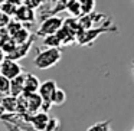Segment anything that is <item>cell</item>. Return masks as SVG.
Segmentation results:
<instances>
[{
  "instance_id": "obj_24",
  "label": "cell",
  "mask_w": 134,
  "mask_h": 131,
  "mask_svg": "<svg viewBox=\"0 0 134 131\" xmlns=\"http://www.w3.org/2000/svg\"><path fill=\"white\" fill-rule=\"evenodd\" d=\"M105 131H114V130H113V128L110 127V128H107V130H105Z\"/></svg>"
},
{
  "instance_id": "obj_26",
  "label": "cell",
  "mask_w": 134,
  "mask_h": 131,
  "mask_svg": "<svg viewBox=\"0 0 134 131\" xmlns=\"http://www.w3.org/2000/svg\"><path fill=\"white\" fill-rule=\"evenodd\" d=\"M29 131H35V130H29Z\"/></svg>"
},
{
  "instance_id": "obj_25",
  "label": "cell",
  "mask_w": 134,
  "mask_h": 131,
  "mask_svg": "<svg viewBox=\"0 0 134 131\" xmlns=\"http://www.w3.org/2000/svg\"><path fill=\"white\" fill-rule=\"evenodd\" d=\"M131 131H134V125H133V128H131Z\"/></svg>"
},
{
  "instance_id": "obj_21",
  "label": "cell",
  "mask_w": 134,
  "mask_h": 131,
  "mask_svg": "<svg viewBox=\"0 0 134 131\" xmlns=\"http://www.w3.org/2000/svg\"><path fill=\"white\" fill-rule=\"evenodd\" d=\"M4 58H6V55H4V52H3V49L0 48V64L4 61Z\"/></svg>"
},
{
  "instance_id": "obj_14",
  "label": "cell",
  "mask_w": 134,
  "mask_h": 131,
  "mask_svg": "<svg viewBox=\"0 0 134 131\" xmlns=\"http://www.w3.org/2000/svg\"><path fill=\"white\" fill-rule=\"evenodd\" d=\"M82 15H91L95 10V0H78Z\"/></svg>"
},
{
  "instance_id": "obj_6",
  "label": "cell",
  "mask_w": 134,
  "mask_h": 131,
  "mask_svg": "<svg viewBox=\"0 0 134 131\" xmlns=\"http://www.w3.org/2000/svg\"><path fill=\"white\" fill-rule=\"evenodd\" d=\"M13 15H15L18 22H35V10H32L30 7L25 6V4L16 7Z\"/></svg>"
},
{
  "instance_id": "obj_13",
  "label": "cell",
  "mask_w": 134,
  "mask_h": 131,
  "mask_svg": "<svg viewBox=\"0 0 134 131\" xmlns=\"http://www.w3.org/2000/svg\"><path fill=\"white\" fill-rule=\"evenodd\" d=\"M52 105H64L66 102V92H65L62 88H56L55 92L52 94V98H51Z\"/></svg>"
},
{
  "instance_id": "obj_22",
  "label": "cell",
  "mask_w": 134,
  "mask_h": 131,
  "mask_svg": "<svg viewBox=\"0 0 134 131\" xmlns=\"http://www.w3.org/2000/svg\"><path fill=\"white\" fill-rule=\"evenodd\" d=\"M131 73H133V76H134V61H133V64H131Z\"/></svg>"
},
{
  "instance_id": "obj_23",
  "label": "cell",
  "mask_w": 134,
  "mask_h": 131,
  "mask_svg": "<svg viewBox=\"0 0 134 131\" xmlns=\"http://www.w3.org/2000/svg\"><path fill=\"white\" fill-rule=\"evenodd\" d=\"M59 2H62V4H65V3L68 2V0H59Z\"/></svg>"
},
{
  "instance_id": "obj_1",
  "label": "cell",
  "mask_w": 134,
  "mask_h": 131,
  "mask_svg": "<svg viewBox=\"0 0 134 131\" xmlns=\"http://www.w3.org/2000/svg\"><path fill=\"white\" fill-rule=\"evenodd\" d=\"M62 59L61 48H45L43 50L38 52V55L33 59V65L41 71H46L53 68Z\"/></svg>"
},
{
  "instance_id": "obj_3",
  "label": "cell",
  "mask_w": 134,
  "mask_h": 131,
  "mask_svg": "<svg viewBox=\"0 0 134 131\" xmlns=\"http://www.w3.org/2000/svg\"><path fill=\"white\" fill-rule=\"evenodd\" d=\"M62 23H64V19L62 18H58V16H49L46 18L43 22H42L41 27L38 29V36H45L48 35H55L59 29H61Z\"/></svg>"
},
{
  "instance_id": "obj_11",
  "label": "cell",
  "mask_w": 134,
  "mask_h": 131,
  "mask_svg": "<svg viewBox=\"0 0 134 131\" xmlns=\"http://www.w3.org/2000/svg\"><path fill=\"white\" fill-rule=\"evenodd\" d=\"M65 10H66L72 18H79V16H82L81 6H79L78 0H68L66 3H65Z\"/></svg>"
},
{
  "instance_id": "obj_18",
  "label": "cell",
  "mask_w": 134,
  "mask_h": 131,
  "mask_svg": "<svg viewBox=\"0 0 134 131\" xmlns=\"http://www.w3.org/2000/svg\"><path fill=\"white\" fill-rule=\"evenodd\" d=\"M9 88H10V79L0 75V94L2 95H9Z\"/></svg>"
},
{
  "instance_id": "obj_4",
  "label": "cell",
  "mask_w": 134,
  "mask_h": 131,
  "mask_svg": "<svg viewBox=\"0 0 134 131\" xmlns=\"http://www.w3.org/2000/svg\"><path fill=\"white\" fill-rule=\"evenodd\" d=\"M23 72V68L16 61H12L9 58H4V61L0 64V75H3L7 79H13Z\"/></svg>"
},
{
  "instance_id": "obj_19",
  "label": "cell",
  "mask_w": 134,
  "mask_h": 131,
  "mask_svg": "<svg viewBox=\"0 0 134 131\" xmlns=\"http://www.w3.org/2000/svg\"><path fill=\"white\" fill-rule=\"evenodd\" d=\"M45 2H48V0H23V4L27 7H30L32 10H35V9H38V7H41Z\"/></svg>"
},
{
  "instance_id": "obj_9",
  "label": "cell",
  "mask_w": 134,
  "mask_h": 131,
  "mask_svg": "<svg viewBox=\"0 0 134 131\" xmlns=\"http://www.w3.org/2000/svg\"><path fill=\"white\" fill-rule=\"evenodd\" d=\"M29 49H30V42L29 43H22V45H16V48L12 50V52L9 53V55H6V58L12 59V61H20V59H23L25 56L29 53Z\"/></svg>"
},
{
  "instance_id": "obj_12",
  "label": "cell",
  "mask_w": 134,
  "mask_h": 131,
  "mask_svg": "<svg viewBox=\"0 0 134 131\" xmlns=\"http://www.w3.org/2000/svg\"><path fill=\"white\" fill-rule=\"evenodd\" d=\"M10 38L15 41L16 45H22V43H26V42L29 41L30 33H29V30H27L26 27H20V29H19L13 36H10Z\"/></svg>"
},
{
  "instance_id": "obj_10",
  "label": "cell",
  "mask_w": 134,
  "mask_h": 131,
  "mask_svg": "<svg viewBox=\"0 0 134 131\" xmlns=\"http://www.w3.org/2000/svg\"><path fill=\"white\" fill-rule=\"evenodd\" d=\"M55 35L58 36V39L61 41L62 46H64V45H71V43H74V42L76 41V35L72 32V30L68 29V27H65L64 25H62L61 29H59Z\"/></svg>"
},
{
  "instance_id": "obj_15",
  "label": "cell",
  "mask_w": 134,
  "mask_h": 131,
  "mask_svg": "<svg viewBox=\"0 0 134 131\" xmlns=\"http://www.w3.org/2000/svg\"><path fill=\"white\" fill-rule=\"evenodd\" d=\"M43 46L45 48H61V41L58 39V36L56 35H48L43 38Z\"/></svg>"
},
{
  "instance_id": "obj_17",
  "label": "cell",
  "mask_w": 134,
  "mask_h": 131,
  "mask_svg": "<svg viewBox=\"0 0 134 131\" xmlns=\"http://www.w3.org/2000/svg\"><path fill=\"white\" fill-rule=\"evenodd\" d=\"M110 125H111V121L105 119V121H99V122L92 124L91 127L87 128V131H105L107 128H110Z\"/></svg>"
},
{
  "instance_id": "obj_7",
  "label": "cell",
  "mask_w": 134,
  "mask_h": 131,
  "mask_svg": "<svg viewBox=\"0 0 134 131\" xmlns=\"http://www.w3.org/2000/svg\"><path fill=\"white\" fill-rule=\"evenodd\" d=\"M0 107H2V112L4 114H16L18 112V98L12 95H3Z\"/></svg>"
},
{
  "instance_id": "obj_5",
  "label": "cell",
  "mask_w": 134,
  "mask_h": 131,
  "mask_svg": "<svg viewBox=\"0 0 134 131\" xmlns=\"http://www.w3.org/2000/svg\"><path fill=\"white\" fill-rule=\"evenodd\" d=\"M41 79L35 73H25V84H23V94H33L38 92Z\"/></svg>"
},
{
  "instance_id": "obj_16",
  "label": "cell",
  "mask_w": 134,
  "mask_h": 131,
  "mask_svg": "<svg viewBox=\"0 0 134 131\" xmlns=\"http://www.w3.org/2000/svg\"><path fill=\"white\" fill-rule=\"evenodd\" d=\"M43 131H61V121L56 117H49L48 124Z\"/></svg>"
},
{
  "instance_id": "obj_20",
  "label": "cell",
  "mask_w": 134,
  "mask_h": 131,
  "mask_svg": "<svg viewBox=\"0 0 134 131\" xmlns=\"http://www.w3.org/2000/svg\"><path fill=\"white\" fill-rule=\"evenodd\" d=\"M4 124H6L7 131H23L18 124H15V122H12V121H4Z\"/></svg>"
},
{
  "instance_id": "obj_2",
  "label": "cell",
  "mask_w": 134,
  "mask_h": 131,
  "mask_svg": "<svg viewBox=\"0 0 134 131\" xmlns=\"http://www.w3.org/2000/svg\"><path fill=\"white\" fill-rule=\"evenodd\" d=\"M58 88L56 82L53 79H48L45 82H41L39 85V89H38V94L39 96L42 98V107H41V111L43 112H48L52 107V102H51V98H52V94L55 92V89Z\"/></svg>"
},
{
  "instance_id": "obj_8",
  "label": "cell",
  "mask_w": 134,
  "mask_h": 131,
  "mask_svg": "<svg viewBox=\"0 0 134 131\" xmlns=\"http://www.w3.org/2000/svg\"><path fill=\"white\" fill-rule=\"evenodd\" d=\"M23 84H25V73L22 72L16 78L10 79V88H9V95L12 96H20L23 94Z\"/></svg>"
}]
</instances>
